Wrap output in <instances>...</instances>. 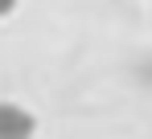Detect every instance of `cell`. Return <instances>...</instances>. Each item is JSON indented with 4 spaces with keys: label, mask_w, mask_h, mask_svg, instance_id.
Returning a JSON list of instances; mask_svg holds the SVG:
<instances>
[{
    "label": "cell",
    "mask_w": 152,
    "mask_h": 139,
    "mask_svg": "<svg viewBox=\"0 0 152 139\" xmlns=\"http://www.w3.org/2000/svg\"><path fill=\"white\" fill-rule=\"evenodd\" d=\"M37 119L21 102H0V139H33Z\"/></svg>",
    "instance_id": "6da1fadb"
},
{
    "label": "cell",
    "mask_w": 152,
    "mask_h": 139,
    "mask_svg": "<svg viewBox=\"0 0 152 139\" xmlns=\"http://www.w3.org/2000/svg\"><path fill=\"white\" fill-rule=\"evenodd\" d=\"M12 8H17V0H0V17H8Z\"/></svg>",
    "instance_id": "7a4b0ae2"
}]
</instances>
